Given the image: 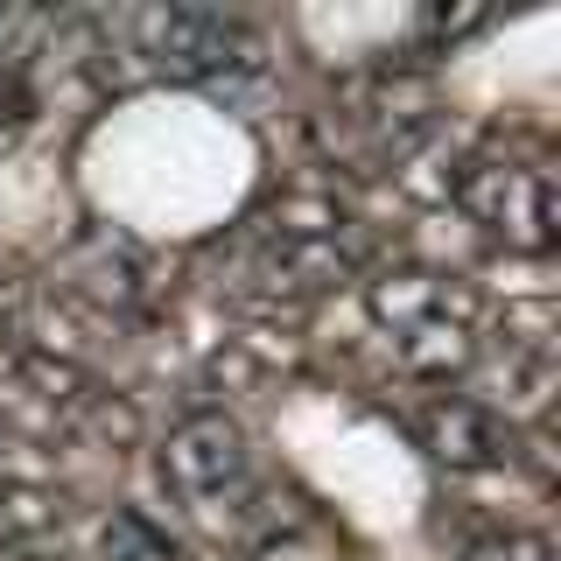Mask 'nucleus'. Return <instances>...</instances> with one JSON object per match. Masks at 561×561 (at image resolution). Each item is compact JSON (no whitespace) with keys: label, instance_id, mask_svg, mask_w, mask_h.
<instances>
[{"label":"nucleus","instance_id":"obj_1","mask_svg":"<svg viewBox=\"0 0 561 561\" xmlns=\"http://www.w3.org/2000/svg\"><path fill=\"white\" fill-rule=\"evenodd\" d=\"M154 463H162V491L204 526V534H232V540H245L260 526V505H267V491H274L267 470L245 449L239 421H225L210 408L175 421L162 435V456H154Z\"/></svg>","mask_w":561,"mask_h":561},{"label":"nucleus","instance_id":"obj_2","mask_svg":"<svg viewBox=\"0 0 561 561\" xmlns=\"http://www.w3.org/2000/svg\"><path fill=\"white\" fill-rule=\"evenodd\" d=\"M449 190L484 239L513 245V253H534V260L554 253V169H548V154H534V162H519V154H470V162H456Z\"/></svg>","mask_w":561,"mask_h":561},{"label":"nucleus","instance_id":"obj_3","mask_svg":"<svg viewBox=\"0 0 561 561\" xmlns=\"http://www.w3.org/2000/svg\"><path fill=\"white\" fill-rule=\"evenodd\" d=\"M414 443L435 456L456 478H491V470H513V428H499V414L478 408V400L435 393L428 408L414 414Z\"/></svg>","mask_w":561,"mask_h":561},{"label":"nucleus","instance_id":"obj_4","mask_svg":"<svg viewBox=\"0 0 561 561\" xmlns=\"http://www.w3.org/2000/svg\"><path fill=\"white\" fill-rule=\"evenodd\" d=\"M470 295L456 288V280L428 274V267H379L373 280H365V316H373V330H386V337H414L421 323H435V316H463Z\"/></svg>","mask_w":561,"mask_h":561},{"label":"nucleus","instance_id":"obj_5","mask_svg":"<svg viewBox=\"0 0 561 561\" xmlns=\"http://www.w3.org/2000/svg\"><path fill=\"white\" fill-rule=\"evenodd\" d=\"M70 561H175L169 534L148 513H99L78 540H64Z\"/></svg>","mask_w":561,"mask_h":561}]
</instances>
